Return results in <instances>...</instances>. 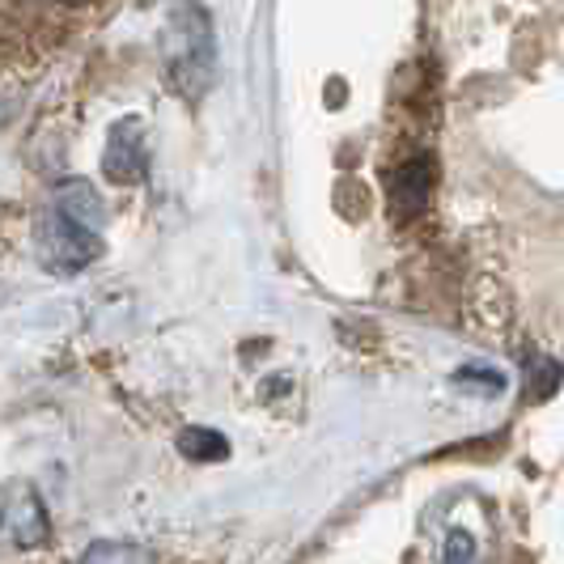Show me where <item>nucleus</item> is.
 Listing matches in <instances>:
<instances>
[{
    "label": "nucleus",
    "instance_id": "obj_8",
    "mask_svg": "<svg viewBox=\"0 0 564 564\" xmlns=\"http://www.w3.org/2000/svg\"><path fill=\"white\" fill-rule=\"evenodd\" d=\"M561 387V366L556 361H543V357H531L527 361V391L535 399H547Z\"/></svg>",
    "mask_w": 564,
    "mask_h": 564
},
{
    "label": "nucleus",
    "instance_id": "obj_2",
    "mask_svg": "<svg viewBox=\"0 0 564 564\" xmlns=\"http://www.w3.org/2000/svg\"><path fill=\"white\" fill-rule=\"evenodd\" d=\"M166 68L170 82L187 98H199L217 77V39L204 4H174L166 22Z\"/></svg>",
    "mask_w": 564,
    "mask_h": 564
},
{
    "label": "nucleus",
    "instance_id": "obj_9",
    "mask_svg": "<svg viewBox=\"0 0 564 564\" xmlns=\"http://www.w3.org/2000/svg\"><path fill=\"white\" fill-rule=\"evenodd\" d=\"M476 556H480V547H476V539L467 535V531H451L446 535L442 564H476Z\"/></svg>",
    "mask_w": 564,
    "mask_h": 564
},
{
    "label": "nucleus",
    "instance_id": "obj_6",
    "mask_svg": "<svg viewBox=\"0 0 564 564\" xmlns=\"http://www.w3.org/2000/svg\"><path fill=\"white\" fill-rule=\"evenodd\" d=\"M82 564H158V552L149 543H123V539H102L82 556Z\"/></svg>",
    "mask_w": 564,
    "mask_h": 564
},
{
    "label": "nucleus",
    "instance_id": "obj_7",
    "mask_svg": "<svg viewBox=\"0 0 564 564\" xmlns=\"http://www.w3.org/2000/svg\"><path fill=\"white\" fill-rule=\"evenodd\" d=\"M178 451H183V458H192V463H213V458H226L229 442L221 433H213V429H187L178 437Z\"/></svg>",
    "mask_w": 564,
    "mask_h": 564
},
{
    "label": "nucleus",
    "instance_id": "obj_5",
    "mask_svg": "<svg viewBox=\"0 0 564 564\" xmlns=\"http://www.w3.org/2000/svg\"><path fill=\"white\" fill-rule=\"evenodd\" d=\"M102 170L115 183H141L149 170V149H144L141 119H123L111 128V141L102 153Z\"/></svg>",
    "mask_w": 564,
    "mask_h": 564
},
{
    "label": "nucleus",
    "instance_id": "obj_3",
    "mask_svg": "<svg viewBox=\"0 0 564 564\" xmlns=\"http://www.w3.org/2000/svg\"><path fill=\"white\" fill-rule=\"evenodd\" d=\"M52 539V522H47V506L34 492L30 480L0 484V547H43Z\"/></svg>",
    "mask_w": 564,
    "mask_h": 564
},
{
    "label": "nucleus",
    "instance_id": "obj_10",
    "mask_svg": "<svg viewBox=\"0 0 564 564\" xmlns=\"http://www.w3.org/2000/svg\"><path fill=\"white\" fill-rule=\"evenodd\" d=\"M454 382H476L484 391H501V387H506V373L492 366H463L454 373Z\"/></svg>",
    "mask_w": 564,
    "mask_h": 564
},
{
    "label": "nucleus",
    "instance_id": "obj_4",
    "mask_svg": "<svg viewBox=\"0 0 564 564\" xmlns=\"http://www.w3.org/2000/svg\"><path fill=\"white\" fill-rule=\"evenodd\" d=\"M437 187V158L433 153H416L408 158L403 166H395V174L387 178V192H391V213L399 221L416 217L429 208V196Z\"/></svg>",
    "mask_w": 564,
    "mask_h": 564
},
{
    "label": "nucleus",
    "instance_id": "obj_1",
    "mask_svg": "<svg viewBox=\"0 0 564 564\" xmlns=\"http://www.w3.org/2000/svg\"><path fill=\"white\" fill-rule=\"evenodd\" d=\"M107 208L85 178H68L52 192L47 213L39 217V259L52 272H82L102 254Z\"/></svg>",
    "mask_w": 564,
    "mask_h": 564
}]
</instances>
